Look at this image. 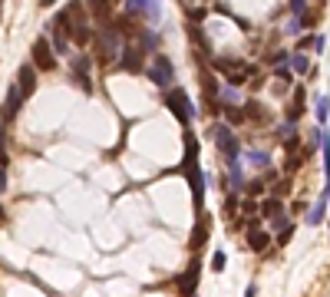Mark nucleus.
<instances>
[{
    "mask_svg": "<svg viewBox=\"0 0 330 297\" xmlns=\"http://www.w3.org/2000/svg\"><path fill=\"white\" fill-rule=\"evenodd\" d=\"M241 188H244L241 162H228V192H241Z\"/></svg>",
    "mask_w": 330,
    "mask_h": 297,
    "instance_id": "16",
    "label": "nucleus"
},
{
    "mask_svg": "<svg viewBox=\"0 0 330 297\" xmlns=\"http://www.w3.org/2000/svg\"><path fill=\"white\" fill-rule=\"evenodd\" d=\"M50 33H53V37H50V43H53V50H56V53H66V50H69V33L66 30H56V27H50Z\"/></svg>",
    "mask_w": 330,
    "mask_h": 297,
    "instance_id": "21",
    "label": "nucleus"
},
{
    "mask_svg": "<svg viewBox=\"0 0 330 297\" xmlns=\"http://www.w3.org/2000/svg\"><path fill=\"white\" fill-rule=\"evenodd\" d=\"M284 148H287V155H291V152H297V148H300V139H297V136H291V139L284 142Z\"/></svg>",
    "mask_w": 330,
    "mask_h": 297,
    "instance_id": "32",
    "label": "nucleus"
},
{
    "mask_svg": "<svg viewBox=\"0 0 330 297\" xmlns=\"http://www.w3.org/2000/svg\"><path fill=\"white\" fill-rule=\"evenodd\" d=\"M248 159L255 162V165H268V162H271V155H268V148H264V152H261V148H251V152H248Z\"/></svg>",
    "mask_w": 330,
    "mask_h": 297,
    "instance_id": "27",
    "label": "nucleus"
},
{
    "mask_svg": "<svg viewBox=\"0 0 330 297\" xmlns=\"http://www.w3.org/2000/svg\"><path fill=\"white\" fill-rule=\"evenodd\" d=\"M198 278H201V261L195 258L192 264H188V271L179 278V294H182V297H192L195 287H198Z\"/></svg>",
    "mask_w": 330,
    "mask_h": 297,
    "instance_id": "10",
    "label": "nucleus"
},
{
    "mask_svg": "<svg viewBox=\"0 0 330 297\" xmlns=\"http://www.w3.org/2000/svg\"><path fill=\"white\" fill-rule=\"evenodd\" d=\"M89 7H93V17L99 20V23H112V7L109 0H86Z\"/></svg>",
    "mask_w": 330,
    "mask_h": 297,
    "instance_id": "18",
    "label": "nucleus"
},
{
    "mask_svg": "<svg viewBox=\"0 0 330 297\" xmlns=\"http://www.w3.org/2000/svg\"><path fill=\"white\" fill-rule=\"evenodd\" d=\"M205 241H208V218L201 215L198 221H195V228H192V238H188V247H192V251H201V247H205Z\"/></svg>",
    "mask_w": 330,
    "mask_h": 297,
    "instance_id": "13",
    "label": "nucleus"
},
{
    "mask_svg": "<svg viewBox=\"0 0 330 297\" xmlns=\"http://www.w3.org/2000/svg\"><path fill=\"white\" fill-rule=\"evenodd\" d=\"M314 112H317V122L327 126V119H330V99L327 96H317V99H314Z\"/></svg>",
    "mask_w": 330,
    "mask_h": 297,
    "instance_id": "22",
    "label": "nucleus"
},
{
    "mask_svg": "<svg viewBox=\"0 0 330 297\" xmlns=\"http://www.w3.org/2000/svg\"><path fill=\"white\" fill-rule=\"evenodd\" d=\"M165 106L172 109V116L179 119L182 126H192V119H195V106H192V99L185 96V89L168 86V89H165Z\"/></svg>",
    "mask_w": 330,
    "mask_h": 297,
    "instance_id": "3",
    "label": "nucleus"
},
{
    "mask_svg": "<svg viewBox=\"0 0 330 297\" xmlns=\"http://www.w3.org/2000/svg\"><path fill=\"white\" fill-rule=\"evenodd\" d=\"M122 33H119L116 30V27H106V30H103V33H96V60H99V63H112V60H119V53H122Z\"/></svg>",
    "mask_w": 330,
    "mask_h": 297,
    "instance_id": "2",
    "label": "nucleus"
},
{
    "mask_svg": "<svg viewBox=\"0 0 330 297\" xmlns=\"http://www.w3.org/2000/svg\"><path fill=\"white\" fill-rule=\"evenodd\" d=\"M145 73H149V80L156 83L159 89H168V86H172V80H175V66H172L168 56H156L152 66H145Z\"/></svg>",
    "mask_w": 330,
    "mask_h": 297,
    "instance_id": "7",
    "label": "nucleus"
},
{
    "mask_svg": "<svg viewBox=\"0 0 330 297\" xmlns=\"http://www.w3.org/2000/svg\"><path fill=\"white\" fill-rule=\"evenodd\" d=\"M7 188V165H0V192Z\"/></svg>",
    "mask_w": 330,
    "mask_h": 297,
    "instance_id": "35",
    "label": "nucleus"
},
{
    "mask_svg": "<svg viewBox=\"0 0 330 297\" xmlns=\"http://www.w3.org/2000/svg\"><path fill=\"white\" fill-rule=\"evenodd\" d=\"M182 172L192 182V202H195V208L201 211V205H205V175H201V168H198V139H195L192 132H185V165H182Z\"/></svg>",
    "mask_w": 330,
    "mask_h": 297,
    "instance_id": "1",
    "label": "nucleus"
},
{
    "mask_svg": "<svg viewBox=\"0 0 330 297\" xmlns=\"http://www.w3.org/2000/svg\"><path fill=\"white\" fill-rule=\"evenodd\" d=\"M244 297H258V284H248V287H244Z\"/></svg>",
    "mask_w": 330,
    "mask_h": 297,
    "instance_id": "36",
    "label": "nucleus"
},
{
    "mask_svg": "<svg viewBox=\"0 0 330 297\" xmlns=\"http://www.w3.org/2000/svg\"><path fill=\"white\" fill-rule=\"evenodd\" d=\"M136 40H139V46H142V53H156V50H159V37H156V30H142Z\"/></svg>",
    "mask_w": 330,
    "mask_h": 297,
    "instance_id": "19",
    "label": "nucleus"
},
{
    "mask_svg": "<svg viewBox=\"0 0 330 297\" xmlns=\"http://www.w3.org/2000/svg\"><path fill=\"white\" fill-rule=\"evenodd\" d=\"M274 76H277L281 83H291V80H294V76H297V73H294L291 66H284V63H277V66H274Z\"/></svg>",
    "mask_w": 330,
    "mask_h": 297,
    "instance_id": "26",
    "label": "nucleus"
},
{
    "mask_svg": "<svg viewBox=\"0 0 330 297\" xmlns=\"http://www.w3.org/2000/svg\"><path fill=\"white\" fill-rule=\"evenodd\" d=\"M281 211H284V205H281V198H264L261 202V218H277Z\"/></svg>",
    "mask_w": 330,
    "mask_h": 297,
    "instance_id": "20",
    "label": "nucleus"
},
{
    "mask_svg": "<svg viewBox=\"0 0 330 297\" xmlns=\"http://www.w3.org/2000/svg\"><path fill=\"white\" fill-rule=\"evenodd\" d=\"M89 66H93V60H89L86 53L73 56V73H89Z\"/></svg>",
    "mask_w": 330,
    "mask_h": 297,
    "instance_id": "24",
    "label": "nucleus"
},
{
    "mask_svg": "<svg viewBox=\"0 0 330 297\" xmlns=\"http://www.w3.org/2000/svg\"><path fill=\"white\" fill-rule=\"evenodd\" d=\"M7 221V211H4V205H0V225H4Z\"/></svg>",
    "mask_w": 330,
    "mask_h": 297,
    "instance_id": "37",
    "label": "nucleus"
},
{
    "mask_svg": "<svg viewBox=\"0 0 330 297\" xmlns=\"http://www.w3.org/2000/svg\"><path fill=\"white\" fill-rule=\"evenodd\" d=\"M314 40H317V33H307V37L297 43V50H314Z\"/></svg>",
    "mask_w": 330,
    "mask_h": 297,
    "instance_id": "31",
    "label": "nucleus"
},
{
    "mask_svg": "<svg viewBox=\"0 0 330 297\" xmlns=\"http://www.w3.org/2000/svg\"><path fill=\"white\" fill-rule=\"evenodd\" d=\"M291 69L297 76H311L314 73V63H311V56H307V50H294L291 53Z\"/></svg>",
    "mask_w": 330,
    "mask_h": 297,
    "instance_id": "14",
    "label": "nucleus"
},
{
    "mask_svg": "<svg viewBox=\"0 0 330 297\" xmlns=\"http://www.w3.org/2000/svg\"><path fill=\"white\" fill-rule=\"evenodd\" d=\"M125 13L132 20L145 17L149 23H159L162 20V0H125Z\"/></svg>",
    "mask_w": 330,
    "mask_h": 297,
    "instance_id": "5",
    "label": "nucleus"
},
{
    "mask_svg": "<svg viewBox=\"0 0 330 297\" xmlns=\"http://www.w3.org/2000/svg\"><path fill=\"white\" fill-rule=\"evenodd\" d=\"M212 136H215V145H218V152H221L228 162H238V159H241V145H238V136H235V132H231L224 122H215V126H212Z\"/></svg>",
    "mask_w": 330,
    "mask_h": 297,
    "instance_id": "4",
    "label": "nucleus"
},
{
    "mask_svg": "<svg viewBox=\"0 0 330 297\" xmlns=\"http://www.w3.org/2000/svg\"><path fill=\"white\" fill-rule=\"evenodd\" d=\"M327 185H330V182H327Z\"/></svg>",
    "mask_w": 330,
    "mask_h": 297,
    "instance_id": "38",
    "label": "nucleus"
},
{
    "mask_svg": "<svg viewBox=\"0 0 330 297\" xmlns=\"http://www.w3.org/2000/svg\"><path fill=\"white\" fill-rule=\"evenodd\" d=\"M224 264H228L224 251H215V254H212V267H215V271H224Z\"/></svg>",
    "mask_w": 330,
    "mask_h": 297,
    "instance_id": "29",
    "label": "nucleus"
},
{
    "mask_svg": "<svg viewBox=\"0 0 330 297\" xmlns=\"http://www.w3.org/2000/svg\"><path fill=\"white\" fill-rule=\"evenodd\" d=\"M300 27H304V20H300V17H291V23H287V33L294 37V33H300Z\"/></svg>",
    "mask_w": 330,
    "mask_h": 297,
    "instance_id": "30",
    "label": "nucleus"
},
{
    "mask_svg": "<svg viewBox=\"0 0 330 297\" xmlns=\"http://www.w3.org/2000/svg\"><path fill=\"white\" fill-rule=\"evenodd\" d=\"M224 116H228L231 126H241L244 122V109H238V106H224Z\"/></svg>",
    "mask_w": 330,
    "mask_h": 297,
    "instance_id": "25",
    "label": "nucleus"
},
{
    "mask_svg": "<svg viewBox=\"0 0 330 297\" xmlns=\"http://www.w3.org/2000/svg\"><path fill=\"white\" fill-rule=\"evenodd\" d=\"M304 103H307L304 86H294V106L287 109V119H291V122H297V119H300V112H304Z\"/></svg>",
    "mask_w": 330,
    "mask_h": 297,
    "instance_id": "17",
    "label": "nucleus"
},
{
    "mask_svg": "<svg viewBox=\"0 0 330 297\" xmlns=\"http://www.w3.org/2000/svg\"><path fill=\"white\" fill-rule=\"evenodd\" d=\"M23 89L13 83L10 89H7V99H4V109H0V122H13L17 119V112H20V106H23Z\"/></svg>",
    "mask_w": 330,
    "mask_h": 297,
    "instance_id": "9",
    "label": "nucleus"
},
{
    "mask_svg": "<svg viewBox=\"0 0 330 297\" xmlns=\"http://www.w3.org/2000/svg\"><path fill=\"white\" fill-rule=\"evenodd\" d=\"M221 103L224 106H238V103H241V93L228 83V86H221Z\"/></svg>",
    "mask_w": 330,
    "mask_h": 297,
    "instance_id": "23",
    "label": "nucleus"
},
{
    "mask_svg": "<svg viewBox=\"0 0 330 297\" xmlns=\"http://www.w3.org/2000/svg\"><path fill=\"white\" fill-rule=\"evenodd\" d=\"M192 20H195V23H198V20H205V10H201V7H195V10H192Z\"/></svg>",
    "mask_w": 330,
    "mask_h": 297,
    "instance_id": "34",
    "label": "nucleus"
},
{
    "mask_svg": "<svg viewBox=\"0 0 330 297\" xmlns=\"http://www.w3.org/2000/svg\"><path fill=\"white\" fill-rule=\"evenodd\" d=\"M291 238H294V228H287V231H281V235H277V244H287V241H291Z\"/></svg>",
    "mask_w": 330,
    "mask_h": 297,
    "instance_id": "33",
    "label": "nucleus"
},
{
    "mask_svg": "<svg viewBox=\"0 0 330 297\" xmlns=\"http://www.w3.org/2000/svg\"><path fill=\"white\" fill-rule=\"evenodd\" d=\"M327 205H330V185L317 195V205L307 211V225H314V228H317L320 221H327Z\"/></svg>",
    "mask_w": 330,
    "mask_h": 297,
    "instance_id": "12",
    "label": "nucleus"
},
{
    "mask_svg": "<svg viewBox=\"0 0 330 297\" xmlns=\"http://www.w3.org/2000/svg\"><path fill=\"white\" fill-rule=\"evenodd\" d=\"M119 69H122V73H142L145 69V63H142V46H129L125 43L122 46V53H119Z\"/></svg>",
    "mask_w": 330,
    "mask_h": 297,
    "instance_id": "8",
    "label": "nucleus"
},
{
    "mask_svg": "<svg viewBox=\"0 0 330 297\" xmlns=\"http://www.w3.org/2000/svg\"><path fill=\"white\" fill-rule=\"evenodd\" d=\"M244 238H248V247H251V251H264V247L271 244V235L261 228V225H258V228H248V235H244Z\"/></svg>",
    "mask_w": 330,
    "mask_h": 297,
    "instance_id": "15",
    "label": "nucleus"
},
{
    "mask_svg": "<svg viewBox=\"0 0 330 297\" xmlns=\"http://www.w3.org/2000/svg\"><path fill=\"white\" fill-rule=\"evenodd\" d=\"M264 188H268V182H264V175H261V179H255V182H248V185H244V192H248V195H261V192H264Z\"/></svg>",
    "mask_w": 330,
    "mask_h": 297,
    "instance_id": "28",
    "label": "nucleus"
},
{
    "mask_svg": "<svg viewBox=\"0 0 330 297\" xmlns=\"http://www.w3.org/2000/svg\"><path fill=\"white\" fill-rule=\"evenodd\" d=\"M30 63L37 69H53L56 66V50L50 43V37H37L30 46Z\"/></svg>",
    "mask_w": 330,
    "mask_h": 297,
    "instance_id": "6",
    "label": "nucleus"
},
{
    "mask_svg": "<svg viewBox=\"0 0 330 297\" xmlns=\"http://www.w3.org/2000/svg\"><path fill=\"white\" fill-rule=\"evenodd\" d=\"M17 86L23 89V96L37 93V66H33V63H23V66L17 69Z\"/></svg>",
    "mask_w": 330,
    "mask_h": 297,
    "instance_id": "11",
    "label": "nucleus"
}]
</instances>
